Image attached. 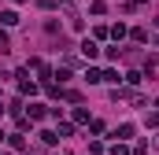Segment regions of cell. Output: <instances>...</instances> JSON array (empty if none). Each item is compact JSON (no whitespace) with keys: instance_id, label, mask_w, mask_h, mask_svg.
<instances>
[{"instance_id":"1","label":"cell","mask_w":159,"mask_h":155,"mask_svg":"<svg viewBox=\"0 0 159 155\" xmlns=\"http://www.w3.org/2000/svg\"><path fill=\"white\" fill-rule=\"evenodd\" d=\"M81 55H85V59H96V55H100L96 41H81Z\"/></svg>"},{"instance_id":"2","label":"cell","mask_w":159,"mask_h":155,"mask_svg":"<svg viewBox=\"0 0 159 155\" xmlns=\"http://www.w3.org/2000/svg\"><path fill=\"white\" fill-rule=\"evenodd\" d=\"M30 118L41 122V118H44V107H41V104H30Z\"/></svg>"},{"instance_id":"3","label":"cell","mask_w":159,"mask_h":155,"mask_svg":"<svg viewBox=\"0 0 159 155\" xmlns=\"http://www.w3.org/2000/svg\"><path fill=\"white\" fill-rule=\"evenodd\" d=\"M0 22H4V26H15V22H19V15H15V11H4V15H0Z\"/></svg>"},{"instance_id":"4","label":"cell","mask_w":159,"mask_h":155,"mask_svg":"<svg viewBox=\"0 0 159 155\" xmlns=\"http://www.w3.org/2000/svg\"><path fill=\"white\" fill-rule=\"evenodd\" d=\"M4 48H7V33L0 30V52H4Z\"/></svg>"},{"instance_id":"5","label":"cell","mask_w":159,"mask_h":155,"mask_svg":"<svg viewBox=\"0 0 159 155\" xmlns=\"http://www.w3.org/2000/svg\"><path fill=\"white\" fill-rule=\"evenodd\" d=\"M0 140H4V129H0Z\"/></svg>"},{"instance_id":"6","label":"cell","mask_w":159,"mask_h":155,"mask_svg":"<svg viewBox=\"0 0 159 155\" xmlns=\"http://www.w3.org/2000/svg\"><path fill=\"white\" fill-rule=\"evenodd\" d=\"M15 4H26V0H15Z\"/></svg>"},{"instance_id":"7","label":"cell","mask_w":159,"mask_h":155,"mask_svg":"<svg viewBox=\"0 0 159 155\" xmlns=\"http://www.w3.org/2000/svg\"><path fill=\"white\" fill-rule=\"evenodd\" d=\"M0 115H4V107H0Z\"/></svg>"}]
</instances>
